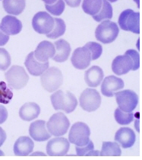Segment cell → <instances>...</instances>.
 I'll list each match as a JSON object with an SVG mask.
<instances>
[{
	"mask_svg": "<svg viewBox=\"0 0 142 160\" xmlns=\"http://www.w3.org/2000/svg\"><path fill=\"white\" fill-rule=\"evenodd\" d=\"M124 81L116 76L103 78L101 82V93L106 97L114 96V93L124 88Z\"/></svg>",
	"mask_w": 142,
	"mask_h": 160,
	"instance_id": "4fadbf2b",
	"label": "cell"
},
{
	"mask_svg": "<svg viewBox=\"0 0 142 160\" xmlns=\"http://www.w3.org/2000/svg\"><path fill=\"white\" fill-rule=\"evenodd\" d=\"M79 105L83 110L88 112L97 111L101 105L100 93L93 88H86L80 95Z\"/></svg>",
	"mask_w": 142,
	"mask_h": 160,
	"instance_id": "9c48e42d",
	"label": "cell"
},
{
	"mask_svg": "<svg viewBox=\"0 0 142 160\" xmlns=\"http://www.w3.org/2000/svg\"><path fill=\"white\" fill-rule=\"evenodd\" d=\"M54 28H53V31L46 34V37L50 39H56V38L62 37L66 31V25L63 19L56 18H54Z\"/></svg>",
	"mask_w": 142,
	"mask_h": 160,
	"instance_id": "83f0119b",
	"label": "cell"
},
{
	"mask_svg": "<svg viewBox=\"0 0 142 160\" xmlns=\"http://www.w3.org/2000/svg\"><path fill=\"white\" fill-rule=\"evenodd\" d=\"M91 130L85 123L77 122L71 128L69 141L75 146H84L90 141Z\"/></svg>",
	"mask_w": 142,
	"mask_h": 160,
	"instance_id": "52a82bcc",
	"label": "cell"
},
{
	"mask_svg": "<svg viewBox=\"0 0 142 160\" xmlns=\"http://www.w3.org/2000/svg\"><path fill=\"white\" fill-rule=\"evenodd\" d=\"M54 18L49 12H39L36 13L32 19V27L38 34H48L54 28Z\"/></svg>",
	"mask_w": 142,
	"mask_h": 160,
	"instance_id": "30bf717a",
	"label": "cell"
},
{
	"mask_svg": "<svg viewBox=\"0 0 142 160\" xmlns=\"http://www.w3.org/2000/svg\"><path fill=\"white\" fill-rule=\"evenodd\" d=\"M12 58L9 53L4 48H0V70L6 71L10 67Z\"/></svg>",
	"mask_w": 142,
	"mask_h": 160,
	"instance_id": "d6a6232c",
	"label": "cell"
},
{
	"mask_svg": "<svg viewBox=\"0 0 142 160\" xmlns=\"http://www.w3.org/2000/svg\"><path fill=\"white\" fill-rule=\"evenodd\" d=\"M25 65L29 73L34 76H40V75L43 73L50 67L49 61L40 62L37 60L34 57V51L31 52L27 56L25 61Z\"/></svg>",
	"mask_w": 142,
	"mask_h": 160,
	"instance_id": "9a60e30c",
	"label": "cell"
},
{
	"mask_svg": "<svg viewBox=\"0 0 142 160\" xmlns=\"http://www.w3.org/2000/svg\"><path fill=\"white\" fill-rule=\"evenodd\" d=\"M116 142L120 144L123 149L133 147L136 140V135L134 130L129 128H122L115 134Z\"/></svg>",
	"mask_w": 142,
	"mask_h": 160,
	"instance_id": "d6986e66",
	"label": "cell"
},
{
	"mask_svg": "<svg viewBox=\"0 0 142 160\" xmlns=\"http://www.w3.org/2000/svg\"><path fill=\"white\" fill-rule=\"evenodd\" d=\"M100 156V151L98 150H94V149H92L90 152H88L87 153L86 156Z\"/></svg>",
	"mask_w": 142,
	"mask_h": 160,
	"instance_id": "ab89813d",
	"label": "cell"
},
{
	"mask_svg": "<svg viewBox=\"0 0 142 160\" xmlns=\"http://www.w3.org/2000/svg\"><path fill=\"white\" fill-rule=\"evenodd\" d=\"M56 53L54 43L48 41H41L34 51V57L40 62H47L53 58Z\"/></svg>",
	"mask_w": 142,
	"mask_h": 160,
	"instance_id": "ac0fdd59",
	"label": "cell"
},
{
	"mask_svg": "<svg viewBox=\"0 0 142 160\" xmlns=\"http://www.w3.org/2000/svg\"><path fill=\"white\" fill-rule=\"evenodd\" d=\"M122 150L116 142H103L100 156H120Z\"/></svg>",
	"mask_w": 142,
	"mask_h": 160,
	"instance_id": "484cf974",
	"label": "cell"
},
{
	"mask_svg": "<svg viewBox=\"0 0 142 160\" xmlns=\"http://www.w3.org/2000/svg\"><path fill=\"white\" fill-rule=\"evenodd\" d=\"M46 11L55 16H59L63 13L65 8V3L64 0H57L53 5H45Z\"/></svg>",
	"mask_w": 142,
	"mask_h": 160,
	"instance_id": "f546056e",
	"label": "cell"
},
{
	"mask_svg": "<svg viewBox=\"0 0 142 160\" xmlns=\"http://www.w3.org/2000/svg\"><path fill=\"white\" fill-rule=\"evenodd\" d=\"M34 142L29 137H19L14 145V152L17 156H27L33 152Z\"/></svg>",
	"mask_w": 142,
	"mask_h": 160,
	"instance_id": "44dd1931",
	"label": "cell"
},
{
	"mask_svg": "<svg viewBox=\"0 0 142 160\" xmlns=\"http://www.w3.org/2000/svg\"><path fill=\"white\" fill-rule=\"evenodd\" d=\"M103 0H83L82 9L88 15H97L101 8Z\"/></svg>",
	"mask_w": 142,
	"mask_h": 160,
	"instance_id": "4316f807",
	"label": "cell"
},
{
	"mask_svg": "<svg viewBox=\"0 0 142 160\" xmlns=\"http://www.w3.org/2000/svg\"><path fill=\"white\" fill-rule=\"evenodd\" d=\"M133 62L129 55H119L112 62V70L116 76H122L131 70Z\"/></svg>",
	"mask_w": 142,
	"mask_h": 160,
	"instance_id": "e0dca14e",
	"label": "cell"
},
{
	"mask_svg": "<svg viewBox=\"0 0 142 160\" xmlns=\"http://www.w3.org/2000/svg\"><path fill=\"white\" fill-rule=\"evenodd\" d=\"M70 142L66 138L56 137L49 140L46 145V152L50 156H64L68 153Z\"/></svg>",
	"mask_w": 142,
	"mask_h": 160,
	"instance_id": "8fae6325",
	"label": "cell"
},
{
	"mask_svg": "<svg viewBox=\"0 0 142 160\" xmlns=\"http://www.w3.org/2000/svg\"><path fill=\"white\" fill-rule=\"evenodd\" d=\"M5 156L4 152H3L2 151L1 149H0V156Z\"/></svg>",
	"mask_w": 142,
	"mask_h": 160,
	"instance_id": "bcb514c9",
	"label": "cell"
},
{
	"mask_svg": "<svg viewBox=\"0 0 142 160\" xmlns=\"http://www.w3.org/2000/svg\"><path fill=\"white\" fill-rule=\"evenodd\" d=\"M0 29L7 35H16L22 30V23L15 15H8L2 19Z\"/></svg>",
	"mask_w": 142,
	"mask_h": 160,
	"instance_id": "2e32d148",
	"label": "cell"
},
{
	"mask_svg": "<svg viewBox=\"0 0 142 160\" xmlns=\"http://www.w3.org/2000/svg\"><path fill=\"white\" fill-rule=\"evenodd\" d=\"M70 127V121L68 118L62 112L53 114L46 123V128L51 135L54 137H62L66 134Z\"/></svg>",
	"mask_w": 142,
	"mask_h": 160,
	"instance_id": "8992f818",
	"label": "cell"
},
{
	"mask_svg": "<svg viewBox=\"0 0 142 160\" xmlns=\"http://www.w3.org/2000/svg\"><path fill=\"white\" fill-rule=\"evenodd\" d=\"M107 1H108L109 2L112 3V2H117L118 0H107Z\"/></svg>",
	"mask_w": 142,
	"mask_h": 160,
	"instance_id": "f6af8a7d",
	"label": "cell"
},
{
	"mask_svg": "<svg viewBox=\"0 0 142 160\" xmlns=\"http://www.w3.org/2000/svg\"><path fill=\"white\" fill-rule=\"evenodd\" d=\"M54 46L56 48V53L53 57V61L57 62H64L68 60L69 55L71 53L70 43L64 39H59L54 42Z\"/></svg>",
	"mask_w": 142,
	"mask_h": 160,
	"instance_id": "7402d4cb",
	"label": "cell"
},
{
	"mask_svg": "<svg viewBox=\"0 0 142 160\" xmlns=\"http://www.w3.org/2000/svg\"><path fill=\"white\" fill-rule=\"evenodd\" d=\"M118 24L123 31L140 34V12L130 8L124 10L119 15Z\"/></svg>",
	"mask_w": 142,
	"mask_h": 160,
	"instance_id": "5b68a950",
	"label": "cell"
},
{
	"mask_svg": "<svg viewBox=\"0 0 142 160\" xmlns=\"http://www.w3.org/2000/svg\"><path fill=\"white\" fill-rule=\"evenodd\" d=\"M40 113V108L34 102L24 104L19 110V116L23 121H31L36 119Z\"/></svg>",
	"mask_w": 142,
	"mask_h": 160,
	"instance_id": "603a6c76",
	"label": "cell"
},
{
	"mask_svg": "<svg viewBox=\"0 0 142 160\" xmlns=\"http://www.w3.org/2000/svg\"><path fill=\"white\" fill-rule=\"evenodd\" d=\"M119 33V28L116 23L110 20H104L97 27L95 37L100 43L107 44L115 41Z\"/></svg>",
	"mask_w": 142,
	"mask_h": 160,
	"instance_id": "3957f363",
	"label": "cell"
},
{
	"mask_svg": "<svg viewBox=\"0 0 142 160\" xmlns=\"http://www.w3.org/2000/svg\"><path fill=\"white\" fill-rule=\"evenodd\" d=\"M133 1L137 3V5H138V8H139V7H140V4H139V3H140V0H133Z\"/></svg>",
	"mask_w": 142,
	"mask_h": 160,
	"instance_id": "ee69618b",
	"label": "cell"
},
{
	"mask_svg": "<svg viewBox=\"0 0 142 160\" xmlns=\"http://www.w3.org/2000/svg\"><path fill=\"white\" fill-rule=\"evenodd\" d=\"M93 149H94V145H93V142L91 140H90L88 143L86 144V145L81 146V147L76 146L75 147L77 156H85L88 152H90V151L92 150Z\"/></svg>",
	"mask_w": 142,
	"mask_h": 160,
	"instance_id": "e575fe53",
	"label": "cell"
},
{
	"mask_svg": "<svg viewBox=\"0 0 142 160\" xmlns=\"http://www.w3.org/2000/svg\"><path fill=\"white\" fill-rule=\"evenodd\" d=\"M5 77L10 88L16 90L23 88L29 81V76L25 68L18 65L10 67L5 72Z\"/></svg>",
	"mask_w": 142,
	"mask_h": 160,
	"instance_id": "277c9868",
	"label": "cell"
},
{
	"mask_svg": "<svg viewBox=\"0 0 142 160\" xmlns=\"http://www.w3.org/2000/svg\"><path fill=\"white\" fill-rule=\"evenodd\" d=\"M114 96L116 97L119 108L125 112H132L138 104V95L131 90H119L114 93Z\"/></svg>",
	"mask_w": 142,
	"mask_h": 160,
	"instance_id": "ba28073f",
	"label": "cell"
},
{
	"mask_svg": "<svg viewBox=\"0 0 142 160\" xmlns=\"http://www.w3.org/2000/svg\"><path fill=\"white\" fill-rule=\"evenodd\" d=\"M72 66L77 69H85L90 66L91 62V55L90 50L86 47L78 48L74 50L71 57Z\"/></svg>",
	"mask_w": 142,
	"mask_h": 160,
	"instance_id": "7c38bea8",
	"label": "cell"
},
{
	"mask_svg": "<svg viewBox=\"0 0 142 160\" xmlns=\"http://www.w3.org/2000/svg\"><path fill=\"white\" fill-rule=\"evenodd\" d=\"M103 78V70L98 66H92L84 72V80L86 84L91 88H96L100 86Z\"/></svg>",
	"mask_w": 142,
	"mask_h": 160,
	"instance_id": "ffe728a7",
	"label": "cell"
},
{
	"mask_svg": "<svg viewBox=\"0 0 142 160\" xmlns=\"http://www.w3.org/2000/svg\"><path fill=\"white\" fill-rule=\"evenodd\" d=\"M116 121L121 125H127L131 123L134 120V114L132 112H125L118 108L114 112Z\"/></svg>",
	"mask_w": 142,
	"mask_h": 160,
	"instance_id": "f1b7e54d",
	"label": "cell"
},
{
	"mask_svg": "<svg viewBox=\"0 0 142 160\" xmlns=\"http://www.w3.org/2000/svg\"><path fill=\"white\" fill-rule=\"evenodd\" d=\"M135 128H136L137 131L139 132L140 131V130H139V120H138V119L135 122Z\"/></svg>",
	"mask_w": 142,
	"mask_h": 160,
	"instance_id": "7bdbcfd3",
	"label": "cell"
},
{
	"mask_svg": "<svg viewBox=\"0 0 142 160\" xmlns=\"http://www.w3.org/2000/svg\"><path fill=\"white\" fill-rule=\"evenodd\" d=\"M13 98V92L5 82H0V103L8 104Z\"/></svg>",
	"mask_w": 142,
	"mask_h": 160,
	"instance_id": "4dcf8cb0",
	"label": "cell"
},
{
	"mask_svg": "<svg viewBox=\"0 0 142 160\" xmlns=\"http://www.w3.org/2000/svg\"><path fill=\"white\" fill-rule=\"evenodd\" d=\"M9 41V35H7L0 29V47L4 46Z\"/></svg>",
	"mask_w": 142,
	"mask_h": 160,
	"instance_id": "8d00e7d4",
	"label": "cell"
},
{
	"mask_svg": "<svg viewBox=\"0 0 142 160\" xmlns=\"http://www.w3.org/2000/svg\"><path fill=\"white\" fill-rule=\"evenodd\" d=\"M2 6L9 15H19L25 9L26 0H2Z\"/></svg>",
	"mask_w": 142,
	"mask_h": 160,
	"instance_id": "cb8c5ba5",
	"label": "cell"
},
{
	"mask_svg": "<svg viewBox=\"0 0 142 160\" xmlns=\"http://www.w3.org/2000/svg\"><path fill=\"white\" fill-rule=\"evenodd\" d=\"M50 100L55 110L63 111L67 114L73 112L78 105L75 95L69 91L56 90L51 95Z\"/></svg>",
	"mask_w": 142,
	"mask_h": 160,
	"instance_id": "6da1fadb",
	"label": "cell"
},
{
	"mask_svg": "<svg viewBox=\"0 0 142 160\" xmlns=\"http://www.w3.org/2000/svg\"><path fill=\"white\" fill-rule=\"evenodd\" d=\"M8 113L5 106L0 105V124L6 122L8 118Z\"/></svg>",
	"mask_w": 142,
	"mask_h": 160,
	"instance_id": "d590c367",
	"label": "cell"
},
{
	"mask_svg": "<svg viewBox=\"0 0 142 160\" xmlns=\"http://www.w3.org/2000/svg\"><path fill=\"white\" fill-rule=\"evenodd\" d=\"M31 156H46V154H44L43 152H34V153L31 154Z\"/></svg>",
	"mask_w": 142,
	"mask_h": 160,
	"instance_id": "b9f144b4",
	"label": "cell"
},
{
	"mask_svg": "<svg viewBox=\"0 0 142 160\" xmlns=\"http://www.w3.org/2000/svg\"><path fill=\"white\" fill-rule=\"evenodd\" d=\"M7 138V135L5 132V130L2 129V128H0V147L3 145L5 141L6 140Z\"/></svg>",
	"mask_w": 142,
	"mask_h": 160,
	"instance_id": "f35d334b",
	"label": "cell"
},
{
	"mask_svg": "<svg viewBox=\"0 0 142 160\" xmlns=\"http://www.w3.org/2000/svg\"><path fill=\"white\" fill-rule=\"evenodd\" d=\"M0 1H1V0H0Z\"/></svg>",
	"mask_w": 142,
	"mask_h": 160,
	"instance_id": "7dc6e473",
	"label": "cell"
},
{
	"mask_svg": "<svg viewBox=\"0 0 142 160\" xmlns=\"http://www.w3.org/2000/svg\"><path fill=\"white\" fill-rule=\"evenodd\" d=\"M84 47H86L91 52V60H96L99 59L103 53V47L99 43L88 42Z\"/></svg>",
	"mask_w": 142,
	"mask_h": 160,
	"instance_id": "1f68e13d",
	"label": "cell"
},
{
	"mask_svg": "<svg viewBox=\"0 0 142 160\" xmlns=\"http://www.w3.org/2000/svg\"><path fill=\"white\" fill-rule=\"evenodd\" d=\"M113 15V9L111 3L109 2L107 0H103L101 8L97 15H93V18L96 22H101L104 20H110Z\"/></svg>",
	"mask_w": 142,
	"mask_h": 160,
	"instance_id": "d4e9b609",
	"label": "cell"
},
{
	"mask_svg": "<svg viewBox=\"0 0 142 160\" xmlns=\"http://www.w3.org/2000/svg\"><path fill=\"white\" fill-rule=\"evenodd\" d=\"M42 87L48 92H54L63 83V75L59 68L49 67L40 75Z\"/></svg>",
	"mask_w": 142,
	"mask_h": 160,
	"instance_id": "7a4b0ae2",
	"label": "cell"
},
{
	"mask_svg": "<svg viewBox=\"0 0 142 160\" xmlns=\"http://www.w3.org/2000/svg\"><path fill=\"white\" fill-rule=\"evenodd\" d=\"M29 134L33 140L37 142L46 141L49 140L52 136L46 128V121L43 120H37L31 123Z\"/></svg>",
	"mask_w": 142,
	"mask_h": 160,
	"instance_id": "5bb4252c",
	"label": "cell"
},
{
	"mask_svg": "<svg viewBox=\"0 0 142 160\" xmlns=\"http://www.w3.org/2000/svg\"><path fill=\"white\" fill-rule=\"evenodd\" d=\"M125 54L129 55L131 57V60L133 62V67L131 70L135 71L137 69H139L140 67V55L137 50L134 49H129L126 50Z\"/></svg>",
	"mask_w": 142,
	"mask_h": 160,
	"instance_id": "836d02e7",
	"label": "cell"
},
{
	"mask_svg": "<svg viewBox=\"0 0 142 160\" xmlns=\"http://www.w3.org/2000/svg\"><path fill=\"white\" fill-rule=\"evenodd\" d=\"M81 1L82 0H64L65 4H67L69 6L72 7V8L78 7L81 5Z\"/></svg>",
	"mask_w": 142,
	"mask_h": 160,
	"instance_id": "74e56055",
	"label": "cell"
},
{
	"mask_svg": "<svg viewBox=\"0 0 142 160\" xmlns=\"http://www.w3.org/2000/svg\"><path fill=\"white\" fill-rule=\"evenodd\" d=\"M46 5H53L57 1V0H42Z\"/></svg>",
	"mask_w": 142,
	"mask_h": 160,
	"instance_id": "60d3db41",
	"label": "cell"
}]
</instances>
